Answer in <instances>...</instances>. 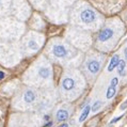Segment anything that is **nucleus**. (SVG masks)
<instances>
[{"label":"nucleus","instance_id":"obj_2","mask_svg":"<svg viewBox=\"0 0 127 127\" xmlns=\"http://www.w3.org/2000/svg\"><path fill=\"white\" fill-rule=\"evenodd\" d=\"M123 32V24L119 18H112L100 27L97 33L96 44L99 48H110L115 44L118 37Z\"/></svg>","mask_w":127,"mask_h":127},{"label":"nucleus","instance_id":"obj_17","mask_svg":"<svg viewBox=\"0 0 127 127\" xmlns=\"http://www.w3.org/2000/svg\"><path fill=\"white\" fill-rule=\"evenodd\" d=\"M123 116H124V114H122V115H120V116H118V118H114L113 120H111V121L110 122H109V124H114V123H116V122H119L120 121V120H121L122 118H123Z\"/></svg>","mask_w":127,"mask_h":127},{"label":"nucleus","instance_id":"obj_10","mask_svg":"<svg viewBox=\"0 0 127 127\" xmlns=\"http://www.w3.org/2000/svg\"><path fill=\"white\" fill-rule=\"evenodd\" d=\"M36 97L37 95L35 93V91L33 90H26V92L24 93V101L28 105H31L35 103V100H36Z\"/></svg>","mask_w":127,"mask_h":127},{"label":"nucleus","instance_id":"obj_5","mask_svg":"<svg viewBox=\"0 0 127 127\" xmlns=\"http://www.w3.org/2000/svg\"><path fill=\"white\" fill-rule=\"evenodd\" d=\"M104 63V60L98 58L96 56H91L84 61L83 68L84 72L89 77H95L101 68V65Z\"/></svg>","mask_w":127,"mask_h":127},{"label":"nucleus","instance_id":"obj_1","mask_svg":"<svg viewBox=\"0 0 127 127\" xmlns=\"http://www.w3.org/2000/svg\"><path fill=\"white\" fill-rule=\"evenodd\" d=\"M69 22L75 27L96 30L103 26L104 17L84 1L77 2L69 14Z\"/></svg>","mask_w":127,"mask_h":127},{"label":"nucleus","instance_id":"obj_13","mask_svg":"<svg viewBox=\"0 0 127 127\" xmlns=\"http://www.w3.org/2000/svg\"><path fill=\"white\" fill-rule=\"evenodd\" d=\"M91 112V106L90 104H87V106H84L82 112H81V114L79 116V122H84L87 120V118L89 116V113Z\"/></svg>","mask_w":127,"mask_h":127},{"label":"nucleus","instance_id":"obj_8","mask_svg":"<svg viewBox=\"0 0 127 127\" xmlns=\"http://www.w3.org/2000/svg\"><path fill=\"white\" fill-rule=\"evenodd\" d=\"M35 72H36V79L40 81H48L51 78V69L47 64H41L38 65L36 68H35Z\"/></svg>","mask_w":127,"mask_h":127},{"label":"nucleus","instance_id":"obj_6","mask_svg":"<svg viewBox=\"0 0 127 127\" xmlns=\"http://www.w3.org/2000/svg\"><path fill=\"white\" fill-rule=\"evenodd\" d=\"M67 35L69 36L70 41L77 44L78 42V46H88L90 44V36L86 31H82L77 28H70L68 29Z\"/></svg>","mask_w":127,"mask_h":127},{"label":"nucleus","instance_id":"obj_19","mask_svg":"<svg viewBox=\"0 0 127 127\" xmlns=\"http://www.w3.org/2000/svg\"><path fill=\"white\" fill-rule=\"evenodd\" d=\"M52 125H54V122H52V121H47V123L45 124L44 127H51Z\"/></svg>","mask_w":127,"mask_h":127},{"label":"nucleus","instance_id":"obj_18","mask_svg":"<svg viewBox=\"0 0 127 127\" xmlns=\"http://www.w3.org/2000/svg\"><path fill=\"white\" fill-rule=\"evenodd\" d=\"M120 109H121V110H125V109H127V100L124 104H122L121 106H120Z\"/></svg>","mask_w":127,"mask_h":127},{"label":"nucleus","instance_id":"obj_24","mask_svg":"<svg viewBox=\"0 0 127 127\" xmlns=\"http://www.w3.org/2000/svg\"><path fill=\"white\" fill-rule=\"evenodd\" d=\"M126 43H127V38H126Z\"/></svg>","mask_w":127,"mask_h":127},{"label":"nucleus","instance_id":"obj_21","mask_svg":"<svg viewBox=\"0 0 127 127\" xmlns=\"http://www.w3.org/2000/svg\"><path fill=\"white\" fill-rule=\"evenodd\" d=\"M124 56H125V60H126V62H127V47L124 49Z\"/></svg>","mask_w":127,"mask_h":127},{"label":"nucleus","instance_id":"obj_23","mask_svg":"<svg viewBox=\"0 0 127 127\" xmlns=\"http://www.w3.org/2000/svg\"><path fill=\"white\" fill-rule=\"evenodd\" d=\"M58 127H68V124H66V123H63V124L59 125Z\"/></svg>","mask_w":127,"mask_h":127},{"label":"nucleus","instance_id":"obj_3","mask_svg":"<svg viewBox=\"0 0 127 127\" xmlns=\"http://www.w3.org/2000/svg\"><path fill=\"white\" fill-rule=\"evenodd\" d=\"M48 51L51 57L58 61H68L76 56V50L67 43L60 40H54L49 45Z\"/></svg>","mask_w":127,"mask_h":127},{"label":"nucleus","instance_id":"obj_7","mask_svg":"<svg viewBox=\"0 0 127 127\" xmlns=\"http://www.w3.org/2000/svg\"><path fill=\"white\" fill-rule=\"evenodd\" d=\"M44 41V36L37 33H30L26 38L25 46L27 49H29L31 52H35L38 48L41 47L42 42Z\"/></svg>","mask_w":127,"mask_h":127},{"label":"nucleus","instance_id":"obj_9","mask_svg":"<svg viewBox=\"0 0 127 127\" xmlns=\"http://www.w3.org/2000/svg\"><path fill=\"white\" fill-rule=\"evenodd\" d=\"M119 84V79L118 77H113V78L111 79L110 83H109V87L107 89V93H106V97H107V99H110L115 95L116 93V87H118Z\"/></svg>","mask_w":127,"mask_h":127},{"label":"nucleus","instance_id":"obj_15","mask_svg":"<svg viewBox=\"0 0 127 127\" xmlns=\"http://www.w3.org/2000/svg\"><path fill=\"white\" fill-rule=\"evenodd\" d=\"M125 69H126V62L124 60L120 59V62H119V65L116 66V70H118V74L120 76H125Z\"/></svg>","mask_w":127,"mask_h":127},{"label":"nucleus","instance_id":"obj_4","mask_svg":"<svg viewBox=\"0 0 127 127\" xmlns=\"http://www.w3.org/2000/svg\"><path fill=\"white\" fill-rule=\"evenodd\" d=\"M76 75L74 74H66L63 76L61 81V90L65 96H78L80 91V87L78 83V79H76Z\"/></svg>","mask_w":127,"mask_h":127},{"label":"nucleus","instance_id":"obj_12","mask_svg":"<svg viewBox=\"0 0 127 127\" xmlns=\"http://www.w3.org/2000/svg\"><path fill=\"white\" fill-rule=\"evenodd\" d=\"M120 56L119 55H114L113 57L111 58L110 62H109V65L107 67V70L108 72H113L114 68H116V66L119 65V62H120Z\"/></svg>","mask_w":127,"mask_h":127},{"label":"nucleus","instance_id":"obj_22","mask_svg":"<svg viewBox=\"0 0 127 127\" xmlns=\"http://www.w3.org/2000/svg\"><path fill=\"white\" fill-rule=\"evenodd\" d=\"M43 119H44V121H46V122H47V121H49V115H48V114L44 115V118H43Z\"/></svg>","mask_w":127,"mask_h":127},{"label":"nucleus","instance_id":"obj_11","mask_svg":"<svg viewBox=\"0 0 127 127\" xmlns=\"http://www.w3.org/2000/svg\"><path fill=\"white\" fill-rule=\"evenodd\" d=\"M68 118H69V111L67 109L60 108V109H58V111L56 112V120H57L58 122H65Z\"/></svg>","mask_w":127,"mask_h":127},{"label":"nucleus","instance_id":"obj_14","mask_svg":"<svg viewBox=\"0 0 127 127\" xmlns=\"http://www.w3.org/2000/svg\"><path fill=\"white\" fill-rule=\"evenodd\" d=\"M10 9V1L9 0H0V16L5 14Z\"/></svg>","mask_w":127,"mask_h":127},{"label":"nucleus","instance_id":"obj_20","mask_svg":"<svg viewBox=\"0 0 127 127\" xmlns=\"http://www.w3.org/2000/svg\"><path fill=\"white\" fill-rule=\"evenodd\" d=\"M4 77H5V74H4V72H2V70H0V80L4 79Z\"/></svg>","mask_w":127,"mask_h":127},{"label":"nucleus","instance_id":"obj_16","mask_svg":"<svg viewBox=\"0 0 127 127\" xmlns=\"http://www.w3.org/2000/svg\"><path fill=\"white\" fill-rule=\"evenodd\" d=\"M103 105H104V103L103 101H100V100H97V101H95V103L93 104V106L92 107H91V111L92 112H97L98 110H99V109L103 107Z\"/></svg>","mask_w":127,"mask_h":127}]
</instances>
